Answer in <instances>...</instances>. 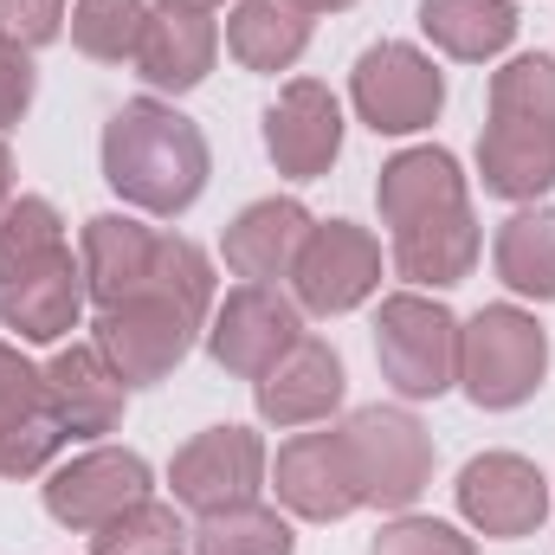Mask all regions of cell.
Returning <instances> with one entry per match:
<instances>
[{
    "instance_id": "1",
    "label": "cell",
    "mask_w": 555,
    "mask_h": 555,
    "mask_svg": "<svg viewBox=\"0 0 555 555\" xmlns=\"http://www.w3.org/2000/svg\"><path fill=\"white\" fill-rule=\"evenodd\" d=\"M104 181L142 214H188L207 188V137L175 104L137 98L104 130Z\"/></svg>"
},
{
    "instance_id": "2",
    "label": "cell",
    "mask_w": 555,
    "mask_h": 555,
    "mask_svg": "<svg viewBox=\"0 0 555 555\" xmlns=\"http://www.w3.org/2000/svg\"><path fill=\"white\" fill-rule=\"evenodd\" d=\"M478 175L504 201H537L555 188V59L530 52L491 78V130L478 142Z\"/></svg>"
},
{
    "instance_id": "3",
    "label": "cell",
    "mask_w": 555,
    "mask_h": 555,
    "mask_svg": "<svg viewBox=\"0 0 555 555\" xmlns=\"http://www.w3.org/2000/svg\"><path fill=\"white\" fill-rule=\"evenodd\" d=\"M550 369V343L537 330V317L491 304L459 330V382L478 408H524L537 395Z\"/></svg>"
},
{
    "instance_id": "4",
    "label": "cell",
    "mask_w": 555,
    "mask_h": 555,
    "mask_svg": "<svg viewBox=\"0 0 555 555\" xmlns=\"http://www.w3.org/2000/svg\"><path fill=\"white\" fill-rule=\"evenodd\" d=\"M375 349L408 401H433L459 382V317L439 297H414V291L388 297L375 317Z\"/></svg>"
},
{
    "instance_id": "5",
    "label": "cell",
    "mask_w": 555,
    "mask_h": 555,
    "mask_svg": "<svg viewBox=\"0 0 555 555\" xmlns=\"http://www.w3.org/2000/svg\"><path fill=\"white\" fill-rule=\"evenodd\" d=\"M201 323L207 317H194L168 291H130L124 304H104L98 310V349H104V362L130 388H142V382H162L188 356V343H194Z\"/></svg>"
},
{
    "instance_id": "6",
    "label": "cell",
    "mask_w": 555,
    "mask_h": 555,
    "mask_svg": "<svg viewBox=\"0 0 555 555\" xmlns=\"http://www.w3.org/2000/svg\"><path fill=\"white\" fill-rule=\"evenodd\" d=\"M349 439V459H356V485H362V504H382V511H408L426 478H433V439L414 414L401 408H362V414L343 426Z\"/></svg>"
},
{
    "instance_id": "7",
    "label": "cell",
    "mask_w": 555,
    "mask_h": 555,
    "mask_svg": "<svg viewBox=\"0 0 555 555\" xmlns=\"http://www.w3.org/2000/svg\"><path fill=\"white\" fill-rule=\"evenodd\" d=\"M446 104V85L433 72V59L388 39V46H369L356 59V111L375 137H408V130H426Z\"/></svg>"
},
{
    "instance_id": "8",
    "label": "cell",
    "mask_w": 555,
    "mask_h": 555,
    "mask_svg": "<svg viewBox=\"0 0 555 555\" xmlns=\"http://www.w3.org/2000/svg\"><path fill=\"white\" fill-rule=\"evenodd\" d=\"M297 343H304V317H297L291 297H278L272 284H240L214 310V330H207L214 362L246 375V382H259L266 369H278Z\"/></svg>"
},
{
    "instance_id": "9",
    "label": "cell",
    "mask_w": 555,
    "mask_h": 555,
    "mask_svg": "<svg viewBox=\"0 0 555 555\" xmlns=\"http://www.w3.org/2000/svg\"><path fill=\"white\" fill-rule=\"evenodd\" d=\"M168 485H175V498H181L188 511H201V517L233 511V504H253L259 485H266V446H259V433H246V426H214V433H201V439L181 446Z\"/></svg>"
},
{
    "instance_id": "10",
    "label": "cell",
    "mask_w": 555,
    "mask_h": 555,
    "mask_svg": "<svg viewBox=\"0 0 555 555\" xmlns=\"http://www.w3.org/2000/svg\"><path fill=\"white\" fill-rule=\"evenodd\" d=\"M291 278H297V304H304V310L343 317V310H356V304L382 284V246H375L362 227H349V220L310 227V240H304Z\"/></svg>"
},
{
    "instance_id": "11",
    "label": "cell",
    "mask_w": 555,
    "mask_h": 555,
    "mask_svg": "<svg viewBox=\"0 0 555 555\" xmlns=\"http://www.w3.org/2000/svg\"><path fill=\"white\" fill-rule=\"evenodd\" d=\"M72 433L52 414L46 369H33L13 343H0V478H33Z\"/></svg>"
},
{
    "instance_id": "12",
    "label": "cell",
    "mask_w": 555,
    "mask_h": 555,
    "mask_svg": "<svg viewBox=\"0 0 555 555\" xmlns=\"http://www.w3.org/2000/svg\"><path fill=\"white\" fill-rule=\"evenodd\" d=\"M459 511L485 537H530L550 517V478L517 452H485L459 472Z\"/></svg>"
},
{
    "instance_id": "13",
    "label": "cell",
    "mask_w": 555,
    "mask_h": 555,
    "mask_svg": "<svg viewBox=\"0 0 555 555\" xmlns=\"http://www.w3.org/2000/svg\"><path fill=\"white\" fill-rule=\"evenodd\" d=\"M142 498H149V465L137 452H117V446H98V452L72 459L46 485V511L65 530H104L111 517H124Z\"/></svg>"
},
{
    "instance_id": "14",
    "label": "cell",
    "mask_w": 555,
    "mask_h": 555,
    "mask_svg": "<svg viewBox=\"0 0 555 555\" xmlns=\"http://www.w3.org/2000/svg\"><path fill=\"white\" fill-rule=\"evenodd\" d=\"M278 498L310 517V524H336L362 504V485H356V459H349V439L343 433H304L278 452Z\"/></svg>"
},
{
    "instance_id": "15",
    "label": "cell",
    "mask_w": 555,
    "mask_h": 555,
    "mask_svg": "<svg viewBox=\"0 0 555 555\" xmlns=\"http://www.w3.org/2000/svg\"><path fill=\"white\" fill-rule=\"evenodd\" d=\"M266 149H272L278 175L317 181L336 162V149H343V111H336V98L323 85H310V78L284 85V98L266 111Z\"/></svg>"
},
{
    "instance_id": "16",
    "label": "cell",
    "mask_w": 555,
    "mask_h": 555,
    "mask_svg": "<svg viewBox=\"0 0 555 555\" xmlns=\"http://www.w3.org/2000/svg\"><path fill=\"white\" fill-rule=\"evenodd\" d=\"M395 266L414 284H459L478 266L472 201H446V207H426V214L395 220Z\"/></svg>"
},
{
    "instance_id": "17",
    "label": "cell",
    "mask_w": 555,
    "mask_h": 555,
    "mask_svg": "<svg viewBox=\"0 0 555 555\" xmlns=\"http://www.w3.org/2000/svg\"><path fill=\"white\" fill-rule=\"evenodd\" d=\"M46 395H52V414L72 439H98L124 420V395L130 382L104 362V349H59L52 369H46Z\"/></svg>"
},
{
    "instance_id": "18",
    "label": "cell",
    "mask_w": 555,
    "mask_h": 555,
    "mask_svg": "<svg viewBox=\"0 0 555 555\" xmlns=\"http://www.w3.org/2000/svg\"><path fill=\"white\" fill-rule=\"evenodd\" d=\"M85 266H72V253L46 259L39 272L0 284V323L20 330L26 343H59L65 330H78V310H85Z\"/></svg>"
},
{
    "instance_id": "19",
    "label": "cell",
    "mask_w": 555,
    "mask_h": 555,
    "mask_svg": "<svg viewBox=\"0 0 555 555\" xmlns=\"http://www.w3.org/2000/svg\"><path fill=\"white\" fill-rule=\"evenodd\" d=\"M336 401H343V362H336L330 343L304 336L278 369L259 375V414L272 426H310V420L330 414Z\"/></svg>"
},
{
    "instance_id": "20",
    "label": "cell",
    "mask_w": 555,
    "mask_h": 555,
    "mask_svg": "<svg viewBox=\"0 0 555 555\" xmlns=\"http://www.w3.org/2000/svg\"><path fill=\"white\" fill-rule=\"evenodd\" d=\"M214 52H220V33L207 13H149L137 46V72L155 85V91H194L207 72H214Z\"/></svg>"
},
{
    "instance_id": "21",
    "label": "cell",
    "mask_w": 555,
    "mask_h": 555,
    "mask_svg": "<svg viewBox=\"0 0 555 555\" xmlns=\"http://www.w3.org/2000/svg\"><path fill=\"white\" fill-rule=\"evenodd\" d=\"M310 227H317V220H310L297 201H259V207H246V214L227 227V266L240 278H253V284L291 278L304 240H310Z\"/></svg>"
},
{
    "instance_id": "22",
    "label": "cell",
    "mask_w": 555,
    "mask_h": 555,
    "mask_svg": "<svg viewBox=\"0 0 555 555\" xmlns=\"http://www.w3.org/2000/svg\"><path fill=\"white\" fill-rule=\"evenodd\" d=\"M155 246H162V233H149L130 214H98V220L85 227V259H78V266H85V291L98 297V310H104V304H124L130 291L149 284Z\"/></svg>"
},
{
    "instance_id": "23",
    "label": "cell",
    "mask_w": 555,
    "mask_h": 555,
    "mask_svg": "<svg viewBox=\"0 0 555 555\" xmlns=\"http://www.w3.org/2000/svg\"><path fill=\"white\" fill-rule=\"evenodd\" d=\"M227 46L246 72H291L310 46V13L297 0H240L227 20Z\"/></svg>"
},
{
    "instance_id": "24",
    "label": "cell",
    "mask_w": 555,
    "mask_h": 555,
    "mask_svg": "<svg viewBox=\"0 0 555 555\" xmlns=\"http://www.w3.org/2000/svg\"><path fill=\"white\" fill-rule=\"evenodd\" d=\"M420 26L439 52L478 65L517 39V7L511 0H420Z\"/></svg>"
},
{
    "instance_id": "25",
    "label": "cell",
    "mask_w": 555,
    "mask_h": 555,
    "mask_svg": "<svg viewBox=\"0 0 555 555\" xmlns=\"http://www.w3.org/2000/svg\"><path fill=\"white\" fill-rule=\"evenodd\" d=\"M382 220H408V214H426V207H446V201H465V175L446 149H408L382 168Z\"/></svg>"
},
{
    "instance_id": "26",
    "label": "cell",
    "mask_w": 555,
    "mask_h": 555,
    "mask_svg": "<svg viewBox=\"0 0 555 555\" xmlns=\"http://www.w3.org/2000/svg\"><path fill=\"white\" fill-rule=\"evenodd\" d=\"M498 278L524 297H555V207H530L498 233Z\"/></svg>"
},
{
    "instance_id": "27",
    "label": "cell",
    "mask_w": 555,
    "mask_h": 555,
    "mask_svg": "<svg viewBox=\"0 0 555 555\" xmlns=\"http://www.w3.org/2000/svg\"><path fill=\"white\" fill-rule=\"evenodd\" d=\"M59 253H65V233H59L52 201L26 194V201H13V207L0 214V284L39 272V266H46V259H59Z\"/></svg>"
},
{
    "instance_id": "28",
    "label": "cell",
    "mask_w": 555,
    "mask_h": 555,
    "mask_svg": "<svg viewBox=\"0 0 555 555\" xmlns=\"http://www.w3.org/2000/svg\"><path fill=\"white\" fill-rule=\"evenodd\" d=\"M188 543L201 555H291V524L259 504H233V511L201 517V530Z\"/></svg>"
},
{
    "instance_id": "29",
    "label": "cell",
    "mask_w": 555,
    "mask_h": 555,
    "mask_svg": "<svg viewBox=\"0 0 555 555\" xmlns=\"http://www.w3.org/2000/svg\"><path fill=\"white\" fill-rule=\"evenodd\" d=\"M181 550H188V530L155 498H142L124 517H111L104 530H91V555H181Z\"/></svg>"
},
{
    "instance_id": "30",
    "label": "cell",
    "mask_w": 555,
    "mask_h": 555,
    "mask_svg": "<svg viewBox=\"0 0 555 555\" xmlns=\"http://www.w3.org/2000/svg\"><path fill=\"white\" fill-rule=\"evenodd\" d=\"M149 7L142 0H78L72 7V39L91 59H137Z\"/></svg>"
},
{
    "instance_id": "31",
    "label": "cell",
    "mask_w": 555,
    "mask_h": 555,
    "mask_svg": "<svg viewBox=\"0 0 555 555\" xmlns=\"http://www.w3.org/2000/svg\"><path fill=\"white\" fill-rule=\"evenodd\" d=\"M369 555H478L472 537H459L452 524H433V517H401L375 537Z\"/></svg>"
},
{
    "instance_id": "32",
    "label": "cell",
    "mask_w": 555,
    "mask_h": 555,
    "mask_svg": "<svg viewBox=\"0 0 555 555\" xmlns=\"http://www.w3.org/2000/svg\"><path fill=\"white\" fill-rule=\"evenodd\" d=\"M59 26H65V0H0V39L20 52L59 39Z\"/></svg>"
},
{
    "instance_id": "33",
    "label": "cell",
    "mask_w": 555,
    "mask_h": 555,
    "mask_svg": "<svg viewBox=\"0 0 555 555\" xmlns=\"http://www.w3.org/2000/svg\"><path fill=\"white\" fill-rule=\"evenodd\" d=\"M26 104H33V59H26L20 46H7V39H0V130H7V124H20V117H26Z\"/></svg>"
},
{
    "instance_id": "34",
    "label": "cell",
    "mask_w": 555,
    "mask_h": 555,
    "mask_svg": "<svg viewBox=\"0 0 555 555\" xmlns=\"http://www.w3.org/2000/svg\"><path fill=\"white\" fill-rule=\"evenodd\" d=\"M13 207V155H7V142H0V214Z\"/></svg>"
},
{
    "instance_id": "35",
    "label": "cell",
    "mask_w": 555,
    "mask_h": 555,
    "mask_svg": "<svg viewBox=\"0 0 555 555\" xmlns=\"http://www.w3.org/2000/svg\"><path fill=\"white\" fill-rule=\"evenodd\" d=\"M162 7H175V13H214L220 0H162Z\"/></svg>"
},
{
    "instance_id": "36",
    "label": "cell",
    "mask_w": 555,
    "mask_h": 555,
    "mask_svg": "<svg viewBox=\"0 0 555 555\" xmlns=\"http://www.w3.org/2000/svg\"><path fill=\"white\" fill-rule=\"evenodd\" d=\"M304 13H343V7H356V0H297Z\"/></svg>"
}]
</instances>
